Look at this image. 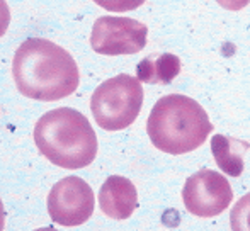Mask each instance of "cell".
<instances>
[{"instance_id": "14", "label": "cell", "mask_w": 250, "mask_h": 231, "mask_svg": "<svg viewBox=\"0 0 250 231\" xmlns=\"http://www.w3.org/2000/svg\"><path fill=\"white\" fill-rule=\"evenodd\" d=\"M34 231H58V230L51 228V226H48V228H38V230H34Z\"/></svg>"}, {"instance_id": "4", "label": "cell", "mask_w": 250, "mask_h": 231, "mask_svg": "<svg viewBox=\"0 0 250 231\" xmlns=\"http://www.w3.org/2000/svg\"><path fill=\"white\" fill-rule=\"evenodd\" d=\"M142 106V83L128 73L102 82L90 99L92 116L104 131H121L131 126L138 117Z\"/></svg>"}, {"instance_id": "1", "label": "cell", "mask_w": 250, "mask_h": 231, "mask_svg": "<svg viewBox=\"0 0 250 231\" xmlns=\"http://www.w3.org/2000/svg\"><path fill=\"white\" fill-rule=\"evenodd\" d=\"M12 77L22 96L55 102L72 96L80 83V72L72 55L44 38H29L12 59Z\"/></svg>"}, {"instance_id": "8", "label": "cell", "mask_w": 250, "mask_h": 231, "mask_svg": "<svg viewBox=\"0 0 250 231\" xmlns=\"http://www.w3.org/2000/svg\"><path fill=\"white\" fill-rule=\"evenodd\" d=\"M99 206L107 218L123 219L131 218L138 208V192L129 178L123 175H111L99 191Z\"/></svg>"}, {"instance_id": "3", "label": "cell", "mask_w": 250, "mask_h": 231, "mask_svg": "<svg viewBox=\"0 0 250 231\" xmlns=\"http://www.w3.org/2000/svg\"><path fill=\"white\" fill-rule=\"evenodd\" d=\"M213 131L209 117L199 102L182 94H170L151 107L146 133L155 148L168 155L198 150Z\"/></svg>"}, {"instance_id": "13", "label": "cell", "mask_w": 250, "mask_h": 231, "mask_svg": "<svg viewBox=\"0 0 250 231\" xmlns=\"http://www.w3.org/2000/svg\"><path fill=\"white\" fill-rule=\"evenodd\" d=\"M214 2L227 10H242L249 5L250 0H214Z\"/></svg>"}, {"instance_id": "10", "label": "cell", "mask_w": 250, "mask_h": 231, "mask_svg": "<svg viewBox=\"0 0 250 231\" xmlns=\"http://www.w3.org/2000/svg\"><path fill=\"white\" fill-rule=\"evenodd\" d=\"M181 72V59L172 53H151L136 66L140 82L145 83H170Z\"/></svg>"}, {"instance_id": "6", "label": "cell", "mask_w": 250, "mask_h": 231, "mask_svg": "<svg viewBox=\"0 0 250 231\" xmlns=\"http://www.w3.org/2000/svg\"><path fill=\"white\" fill-rule=\"evenodd\" d=\"M146 26L136 19L102 16L92 26L90 48L105 57L136 55L146 46Z\"/></svg>"}, {"instance_id": "12", "label": "cell", "mask_w": 250, "mask_h": 231, "mask_svg": "<svg viewBox=\"0 0 250 231\" xmlns=\"http://www.w3.org/2000/svg\"><path fill=\"white\" fill-rule=\"evenodd\" d=\"M109 12H129L145 3V0H92Z\"/></svg>"}, {"instance_id": "2", "label": "cell", "mask_w": 250, "mask_h": 231, "mask_svg": "<svg viewBox=\"0 0 250 231\" xmlns=\"http://www.w3.org/2000/svg\"><path fill=\"white\" fill-rule=\"evenodd\" d=\"M33 138L44 158L66 170L89 167L99 148L89 119L72 107H58L41 116Z\"/></svg>"}, {"instance_id": "7", "label": "cell", "mask_w": 250, "mask_h": 231, "mask_svg": "<svg viewBox=\"0 0 250 231\" xmlns=\"http://www.w3.org/2000/svg\"><path fill=\"white\" fill-rule=\"evenodd\" d=\"M94 192L77 175L58 180L48 194V212L53 223L62 226H80L94 212Z\"/></svg>"}, {"instance_id": "9", "label": "cell", "mask_w": 250, "mask_h": 231, "mask_svg": "<svg viewBox=\"0 0 250 231\" xmlns=\"http://www.w3.org/2000/svg\"><path fill=\"white\" fill-rule=\"evenodd\" d=\"M250 150V143L235 139L231 136L214 135L211 139V153L214 162L230 177H240L244 173V156Z\"/></svg>"}, {"instance_id": "11", "label": "cell", "mask_w": 250, "mask_h": 231, "mask_svg": "<svg viewBox=\"0 0 250 231\" xmlns=\"http://www.w3.org/2000/svg\"><path fill=\"white\" fill-rule=\"evenodd\" d=\"M231 231H250V192L235 202L230 212Z\"/></svg>"}, {"instance_id": "5", "label": "cell", "mask_w": 250, "mask_h": 231, "mask_svg": "<svg viewBox=\"0 0 250 231\" xmlns=\"http://www.w3.org/2000/svg\"><path fill=\"white\" fill-rule=\"evenodd\" d=\"M182 201L191 214L198 218H216L233 201V189L225 175L203 169L192 173L182 189Z\"/></svg>"}]
</instances>
